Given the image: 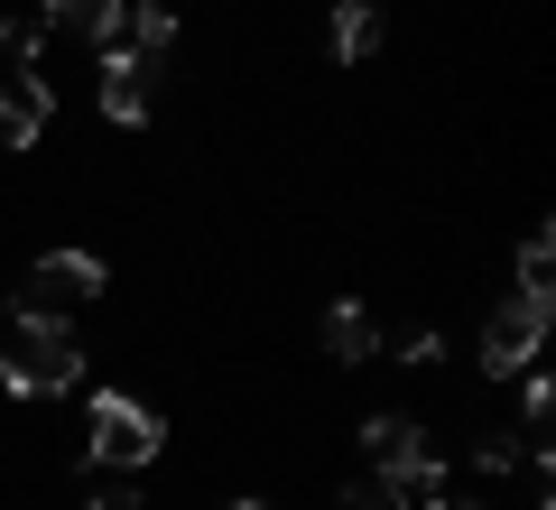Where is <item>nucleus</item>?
Masks as SVG:
<instances>
[{
    "label": "nucleus",
    "instance_id": "2eb2a0df",
    "mask_svg": "<svg viewBox=\"0 0 556 510\" xmlns=\"http://www.w3.org/2000/svg\"><path fill=\"white\" fill-rule=\"evenodd\" d=\"M399 362H408V372H437V362H445L437 325H417V334H399Z\"/></svg>",
    "mask_w": 556,
    "mask_h": 510
},
{
    "label": "nucleus",
    "instance_id": "f03ea898",
    "mask_svg": "<svg viewBox=\"0 0 556 510\" xmlns=\"http://www.w3.org/2000/svg\"><path fill=\"white\" fill-rule=\"evenodd\" d=\"M159 446H167V418L159 409H139L130 390H102L93 399V418H84V455H93V464L139 473V464H159Z\"/></svg>",
    "mask_w": 556,
    "mask_h": 510
},
{
    "label": "nucleus",
    "instance_id": "7ed1b4c3",
    "mask_svg": "<svg viewBox=\"0 0 556 510\" xmlns=\"http://www.w3.org/2000/svg\"><path fill=\"white\" fill-rule=\"evenodd\" d=\"M362 446H371V473H380V483L427 492V501L445 492V464H437V446H427V427H417V418H371V427H362Z\"/></svg>",
    "mask_w": 556,
    "mask_h": 510
},
{
    "label": "nucleus",
    "instance_id": "6ab92c4d",
    "mask_svg": "<svg viewBox=\"0 0 556 510\" xmlns=\"http://www.w3.org/2000/svg\"><path fill=\"white\" fill-rule=\"evenodd\" d=\"M232 510H278V501H260V492H251V501H232Z\"/></svg>",
    "mask_w": 556,
    "mask_h": 510
},
{
    "label": "nucleus",
    "instance_id": "aec40b11",
    "mask_svg": "<svg viewBox=\"0 0 556 510\" xmlns=\"http://www.w3.org/2000/svg\"><path fill=\"white\" fill-rule=\"evenodd\" d=\"M427 510H482V501H427Z\"/></svg>",
    "mask_w": 556,
    "mask_h": 510
},
{
    "label": "nucleus",
    "instance_id": "9b49d317",
    "mask_svg": "<svg viewBox=\"0 0 556 510\" xmlns=\"http://www.w3.org/2000/svg\"><path fill=\"white\" fill-rule=\"evenodd\" d=\"M121 28H130V57H149V65H159L167 57V47H177V10H167V0H130V20H121Z\"/></svg>",
    "mask_w": 556,
    "mask_h": 510
},
{
    "label": "nucleus",
    "instance_id": "0eeeda50",
    "mask_svg": "<svg viewBox=\"0 0 556 510\" xmlns=\"http://www.w3.org/2000/svg\"><path fill=\"white\" fill-rule=\"evenodd\" d=\"M28 288H38V307H93V297L112 288V270H102L93 251H47L38 270H28Z\"/></svg>",
    "mask_w": 556,
    "mask_h": 510
},
{
    "label": "nucleus",
    "instance_id": "20e7f679",
    "mask_svg": "<svg viewBox=\"0 0 556 510\" xmlns=\"http://www.w3.org/2000/svg\"><path fill=\"white\" fill-rule=\"evenodd\" d=\"M547 325H556V307L547 297H501L492 307V325H482V372H529L538 362V344H547Z\"/></svg>",
    "mask_w": 556,
    "mask_h": 510
},
{
    "label": "nucleus",
    "instance_id": "39448f33",
    "mask_svg": "<svg viewBox=\"0 0 556 510\" xmlns=\"http://www.w3.org/2000/svg\"><path fill=\"white\" fill-rule=\"evenodd\" d=\"M149 102H159V65L130 57V47H102V121H121V130H139L149 121Z\"/></svg>",
    "mask_w": 556,
    "mask_h": 510
},
{
    "label": "nucleus",
    "instance_id": "423d86ee",
    "mask_svg": "<svg viewBox=\"0 0 556 510\" xmlns=\"http://www.w3.org/2000/svg\"><path fill=\"white\" fill-rule=\"evenodd\" d=\"M47 121H56V84L38 65H20V75L0 84V149H38Z\"/></svg>",
    "mask_w": 556,
    "mask_h": 510
},
{
    "label": "nucleus",
    "instance_id": "4468645a",
    "mask_svg": "<svg viewBox=\"0 0 556 510\" xmlns=\"http://www.w3.org/2000/svg\"><path fill=\"white\" fill-rule=\"evenodd\" d=\"M0 47H10V65H38V47H47V20H10V28H0Z\"/></svg>",
    "mask_w": 556,
    "mask_h": 510
},
{
    "label": "nucleus",
    "instance_id": "f257e3e1",
    "mask_svg": "<svg viewBox=\"0 0 556 510\" xmlns=\"http://www.w3.org/2000/svg\"><path fill=\"white\" fill-rule=\"evenodd\" d=\"M0 381H10V399H56V390L84 381V344L56 325V307H28L20 315V344H10Z\"/></svg>",
    "mask_w": 556,
    "mask_h": 510
},
{
    "label": "nucleus",
    "instance_id": "9d476101",
    "mask_svg": "<svg viewBox=\"0 0 556 510\" xmlns=\"http://www.w3.org/2000/svg\"><path fill=\"white\" fill-rule=\"evenodd\" d=\"M371 315H362V297H343V307H325V353L334 362H371Z\"/></svg>",
    "mask_w": 556,
    "mask_h": 510
},
{
    "label": "nucleus",
    "instance_id": "f8f14e48",
    "mask_svg": "<svg viewBox=\"0 0 556 510\" xmlns=\"http://www.w3.org/2000/svg\"><path fill=\"white\" fill-rule=\"evenodd\" d=\"M519 297H556V241H547V223L519 241Z\"/></svg>",
    "mask_w": 556,
    "mask_h": 510
},
{
    "label": "nucleus",
    "instance_id": "ddd939ff",
    "mask_svg": "<svg viewBox=\"0 0 556 510\" xmlns=\"http://www.w3.org/2000/svg\"><path fill=\"white\" fill-rule=\"evenodd\" d=\"M334 510H408V492H399V483H380V473H371V483H353V492H343Z\"/></svg>",
    "mask_w": 556,
    "mask_h": 510
},
{
    "label": "nucleus",
    "instance_id": "dca6fc26",
    "mask_svg": "<svg viewBox=\"0 0 556 510\" xmlns=\"http://www.w3.org/2000/svg\"><path fill=\"white\" fill-rule=\"evenodd\" d=\"M519 409H529V436H547V409H556V390H547V381H519Z\"/></svg>",
    "mask_w": 556,
    "mask_h": 510
},
{
    "label": "nucleus",
    "instance_id": "6e6552de",
    "mask_svg": "<svg viewBox=\"0 0 556 510\" xmlns=\"http://www.w3.org/2000/svg\"><path fill=\"white\" fill-rule=\"evenodd\" d=\"M38 20L47 28H75V38H93V47H112L121 20H130V0H38Z\"/></svg>",
    "mask_w": 556,
    "mask_h": 510
},
{
    "label": "nucleus",
    "instance_id": "a211bd4d",
    "mask_svg": "<svg viewBox=\"0 0 556 510\" xmlns=\"http://www.w3.org/2000/svg\"><path fill=\"white\" fill-rule=\"evenodd\" d=\"M84 510H139V492H130V483H102V492H93Z\"/></svg>",
    "mask_w": 556,
    "mask_h": 510
},
{
    "label": "nucleus",
    "instance_id": "f3484780",
    "mask_svg": "<svg viewBox=\"0 0 556 510\" xmlns=\"http://www.w3.org/2000/svg\"><path fill=\"white\" fill-rule=\"evenodd\" d=\"M473 464H482V473H510V464H519V446H510V436H482Z\"/></svg>",
    "mask_w": 556,
    "mask_h": 510
},
{
    "label": "nucleus",
    "instance_id": "1a4fd4ad",
    "mask_svg": "<svg viewBox=\"0 0 556 510\" xmlns=\"http://www.w3.org/2000/svg\"><path fill=\"white\" fill-rule=\"evenodd\" d=\"M325 47H334L343 65H362L380 47V0H334V20H325Z\"/></svg>",
    "mask_w": 556,
    "mask_h": 510
}]
</instances>
